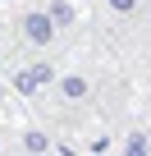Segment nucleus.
Wrapping results in <instances>:
<instances>
[{"label": "nucleus", "mask_w": 151, "mask_h": 156, "mask_svg": "<svg viewBox=\"0 0 151 156\" xmlns=\"http://www.w3.org/2000/svg\"><path fill=\"white\" fill-rule=\"evenodd\" d=\"M19 37H23L32 51H46V46H55L60 23L50 19V9H28V14L19 19Z\"/></svg>", "instance_id": "1"}, {"label": "nucleus", "mask_w": 151, "mask_h": 156, "mask_svg": "<svg viewBox=\"0 0 151 156\" xmlns=\"http://www.w3.org/2000/svg\"><path fill=\"white\" fill-rule=\"evenodd\" d=\"M55 97L64 106H87L92 101V78H83V73H60L55 78Z\"/></svg>", "instance_id": "2"}, {"label": "nucleus", "mask_w": 151, "mask_h": 156, "mask_svg": "<svg viewBox=\"0 0 151 156\" xmlns=\"http://www.w3.org/2000/svg\"><path fill=\"white\" fill-rule=\"evenodd\" d=\"M46 9H50V19H55L60 28H73V23H78V14H73L69 0H46Z\"/></svg>", "instance_id": "3"}, {"label": "nucleus", "mask_w": 151, "mask_h": 156, "mask_svg": "<svg viewBox=\"0 0 151 156\" xmlns=\"http://www.w3.org/2000/svg\"><path fill=\"white\" fill-rule=\"evenodd\" d=\"M124 156H151V138H146L142 129H133V133L124 138Z\"/></svg>", "instance_id": "4"}, {"label": "nucleus", "mask_w": 151, "mask_h": 156, "mask_svg": "<svg viewBox=\"0 0 151 156\" xmlns=\"http://www.w3.org/2000/svg\"><path fill=\"white\" fill-rule=\"evenodd\" d=\"M23 151H50V133L46 129H23Z\"/></svg>", "instance_id": "5"}, {"label": "nucleus", "mask_w": 151, "mask_h": 156, "mask_svg": "<svg viewBox=\"0 0 151 156\" xmlns=\"http://www.w3.org/2000/svg\"><path fill=\"white\" fill-rule=\"evenodd\" d=\"M101 5H105L110 14H119V19H133V14H137V5H142V0H101Z\"/></svg>", "instance_id": "6"}, {"label": "nucleus", "mask_w": 151, "mask_h": 156, "mask_svg": "<svg viewBox=\"0 0 151 156\" xmlns=\"http://www.w3.org/2000/svg\"><path fill=\"white\" fill-rule=\"evenodd\" d=\"M28 156H50V151H28Z\"/></svg>", "instance_id": "7"}, {"label": "nucleus", "mask_w": 151, "mask_h": 156, "mask_svg": "<svg viewBox=\"0 0 151 156\" xmlns=\"http://www.w3.org/2000/svg\"><path fill=\"white\" fill-rule=\"evenodd\" d=\"M0 37H5V23H0Z\"/></svg>", "instance_id": "8"}]
</instances>
